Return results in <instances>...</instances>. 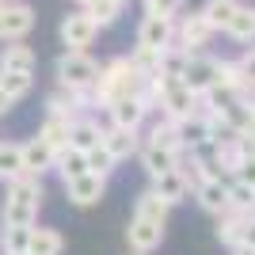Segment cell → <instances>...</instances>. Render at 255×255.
Instances as JSON below:
<instances>
[{
    "label": "cell",
    "mask_w": 255,
    "mask_h": 255,
    "mask_svg": "<svg viewBox=\"0 0 255 255\" xmlns=\"http://www.w3.org/2000/svg\"><path fill=\"white\" fill-rule=\"evenodd\" d=\"M141 80H145V73L129 57H111L107 65H99V76L88 92V107H107L122 96H137Z\"/></svg>",
    "instance_id": "obj_1"
},
{
    "label": "cell",
    "mask_w": 255,
    "mask_h": 255,
    "mask_svg": "<svg viewBox=\"0 0 255 255\" xmlns=\"http://www.w3.org/2000/svg\"><path fill=\"white\" fill-rule=\"evenodd\" d=\"M38 206H42V175H15L8 183V194H4V225H19V229H31L38 221Z\"/></svg>",
    "instance_id": "obj_2"
},
{
    "label": "cell",
    "mask_w": 255,
    "mask_h": 255,
    "mask_svg": "<svg viewBox=\"0 0 255 255\" xmlns=\"http://www.w3.org/2000/svg\"><path fill=\"white\" fill-rule=\"evenodd\" d=\"M99 76V61L88 57V50H65L57 57V84L73 88V92H92Z\"/></svg>",
    "instance_id": "obj_3"
},
{
    "label": "cell",
    "mask_w": 255,
    "mask_h": 255,
    "mask_svg": "<svg viewBox=\"0 0 255 255\" xmlns=\"http://www.w3.org/2000/svg\"><path fill=\"white\" fill-rule=\"evenodd\" d=\"M213 34H217V31L206 23L202 8H198V11H179V15H175V46H179V50L198 53V50L210 46Z\"/></svg>",
    "instance_id": "obj_4"
},
{
    "label": "cell",
    "mask_w": 255,
    "mask_h": 255,
    "mask_svg": "<svg viewBox=\"0 0 255 255\" xmlns=\"http://www.w3.org/2000/svg\"><path fill=\"white\" fill-rule=\"evenodd\" d=\"M179 80H183L187 88H191L194 96L210 92V88L217 84V57H213V53H206V50H198V53H187V61H183V73H179Z\"/></svg>",
    "instance_id": "obj_5"
},
{
    "label": "cell",
    "mask_w": 255,
    "mask_h": 255,
    "mask_svg": "<svg viewBox=\"0 0 255 255\" xmlns=\"http://www.w3.org/2000/svg\"><path fill=\"white\" fill-rule=\"evenodd\" d=\"M96 34H99V27H96V19H92L84 8L69 11V15L61 19V42H65V50H88V46L96 42Z\"/></svg>",
    "instance_id": "obj_6"
},
{
    "label": "cell",
    "mask_w": 255,
    "mask_h": 255,
    "mask_svg": "<svg viewBox=\"0 0 255 255\" xmlns=\"http://www.w3.org/2000/svg\"><path fill=\"white\" fill-rule=\"evenodd\" d=\"M65 194H69V202H73V206H96L99 198L107 194V175H99V171H84V175H76V179L65 183Z\"/></svg>",
    "instance_id": "obj_7"
},
{
    "label": "cell",
    "mask_w": 255,
    "mask_h": 255,
    "mask_svg": "<svg viewBox=\"0 0 255 255\" xmlns=\"http://www.w3.org/2000/svg\"><path fill=\"white\" fill-rule=\"evenodd\" d=\"M88 111V92H73V88H53L50 96H46V115H57V118H69L73 122L76 115H84Z\"/></svg>",
    "instance_id": "obj_8"
},
{
    "label": "cell",
    "mask_w": 255,
    "mask_h": 255,
    "mask_svg": "<svg viewBox=\"0 0 255 255\" xmlns=\"http://www.w3.org/2000/svg\"><path fill=\"white\" fill-rule=\"evenodd\" d=\"M34 27V8L23 4V0H4V38L8 42H19L27 38Z\"/></svg>",
    "instance_id": "obj_9"
},
{
    "label": "cell",
    "mask_w": 255,
    "mask_h": 255,
    "mask_svg": "<svg viewBox=\"0 0 255 255\" xmlns=\"http://www.w3.org/2000/svg\"><path fill=\"white\" fill-rule=\"evenodd\" d=\"M126 240H129V252L152 255L160 244H164V225L145 221V217H133V221H129V229H126Z\"/></svg>",
    "instance_id": "obj_10"
},
{
    "label": "cell",
    "mask_w": 255,
    "mask_h": 255,
    "mask_svg": "<svg viewBox=\"0 0 255 255\" xmlns=\"http://www.w3.org/2000/svg\"><path fill=\"white\" fill-rule=\"evenodd\" d=\"M107 115H111V126L141 129V122L149 118V107L141 103L137 96H122V99H115V103H107Z\"/></svg>",
    "instance_id": "obj_11"
},
{
    "label": "cell",
    "mask_w": 255,
    "mask_h": 255,
    "mask_svg": "<svg viewBox=\"0 0 255 255\" xmlns=\"http://www.w3.org/2000/svg\"><path fill=\"white\" fill-rule=\"evenodd\" d=\"M175 42V19H160V15H145L137 27V46H152V50H164V46Z\"/></svg>",
    "instance_id": "obj_12"
},
{
    "label": "cell",
    "mask_w": 255,
    "mask_h": 255,
    "mask_svg": "<svg viewBox=\"0 0 255 255\" xmlns=\"http://www.w3.org/2000/svg\"><path fill=\"white\" fill-rule=\"evenodd\" d=\"M103 149L115 160H129V156H137V149H141V133L137 129H126V126H107L103 129Z\"/></svg>",
    "instance_id": "obj_13"
},
{
    "label": "cell",
    "mask_w": 255,
    "mask_h": 255,
    "mask_svg": "<svg viewBox=\"0 0 255 255\" xmlns=\"http://www.w3.org/2000/svg\"><path fill=\"white\" fill-rule=\"evenodd\" d=\"M175 171L187 179V187H191V194H194L206 179H210V160H206L202 152H194V149H179V156H175Z\"/></svg>",
    "instance_id": "obj_14"
},
{
    "label": "cell",
    "mask_w": 255,
    "mask_h": 255,
    "mask_svg": "<svg viewBox=\"0 0 255 255\" xmlns=\"http://www.w3.org/2000/svg\"><path fill=\"white\" fill-rule=\"evenodd\" d=\"M175 129H179V145H183V149H194V152H198V149L210 145V122H206L202 111L191 115V118H179Z\"/></svg>",
    "instance_id": "obj_15"
},
{
    "label": "cell",
    "mask_w": 255,
    "mask_h": 255,
    "mask_svg": "<svg viewBox=\"0 0 255 255\" xmlns=\"http://www.w3.org/2000/svg\"><path fill=\"white\" fill-rule=\"evenodd\" d=\"M149 191H152V194H160V198H164L168 206H179V202H187V198H191V187H187V179H183L175 168L164 171V175H156Z\"/></svg>",
    "instance_id": "obj_16"
},
{
    "label": "cell",
    "mask_w": 255,
    "mask_h": 255,
    "mask_svg": "<svg viewBox=\"0 0 255 255\" xmlns=\"http://www.w3.org/2000/svg\"><path fill=\"white\" fill-rule=\"evenodd\" d=\"M99 141H103V129H99V122H96V118L76 115L73 122H69V145H73V149L88 152V149H96Z\"/></svg>",
    "instance_id": "obj_17"
},
{
    "label": "cell",
    "mask_w": 255,
    "mask_h": 255,
    "mask_svg": "<svg viewBox=\"0 0 255 255\" xmlns=\"http://www.w3.org/2000/svg\"><path fill=\"white\" fill-rule=\"evenodd\" d=\"M53 156H57V149H50L42 137H31L23 145V171L27 175H42V171L53 168Z\"/></svg>",
    "instance_id": "obj_18"
},
{
    "label": "cell",
    "mask_w": 255,
    "mask_h": 255,
    "mask_svg": "<svg viewBox=\"0 0 255 255\" xmlns=\"http://www.w3.org/2000/svg\"><path fill=\"white\" fill-rule=\"evenodd\" d=\"M225 34H229L233 42H240V46L255 42V8H252V4H236L233 19L225 23Z\"/></svg>",
    "instance_id": "obj_19"
},
{
    "label": "cell",
    "mask_w": 255,
    "mask_h": 255,
    "mask_svg": "<svg viewBox=\"0 0 255 255\" xmlns=\"http://www.w3.org/2000/svg\"><path fill=\"white\" fill-rule=\"evenodd\" d=\"M244 221H248V213L233 210V206H225V210L217 213L213 236H217V240H221L225 248H236V244H240V233H244Z\"/></svg>",
    "instance_id": "obj_20"
},
{
    "label": "cell",
    "mask_w": 255,
    "mask_h": 255,
    "mask_svg": "<svg viewBox=\"0 0 255 255\" xmlns=\"http://www.w3.org/2000/svg\"><path fill=\"white\" fill-rule=\"evenodd\" d=\"M175 156H179V152L156 149V145H145V141H141V149H137V160H141V168H145V175H149V179H156V175L171 171V168H175Z\"/></svg>",
    "instance_id": "obj_21"
},
{
    "label": "cell",
    "mask_w": 255,
    "mask_h": 255,
    "mask_svg": "<svg viewBox=\"0 0 255 255\" xmlns=\"http://www.w3.org/2000/svg\"><path fill=\"white\" fill-rule=\"evenodd\" d=\"M194 198H198V206H202L206 213H213V217H217V213L229 206V183L217 179V175H210V179L194 191Z\"/></svg>",
    "instance_id": "obj_22"
},
{
    "label": "cell",
    "mask_w": 255,
    "mask_h": 255,
    "mask_svg": "<svg viewBox=\"0 0 255 255\" xmlns=\"http://www.w3.org/2000/svg\"><path fill=\"white\" fill-rule=\"evenodd\" d=\"M0 69H8V73H31L34 76V50L27 42H8L0 50Z\"/></svg>",
    "instance_id": "obj_23"
},
{
    "label": "cell",
    "mask_w": 255,
    "mask_h": 255,
    "mask_svg": "<svg viewBox=\"0 0 255 255\" xmlns=\"http://www.w3.org/2000/svg\"><path fill=\"white\" fill-rule=\"evenodd\" d=\"M53 168H57V175H61L65 183H69V179H76V175L88 171V156L80 149H73V145H65V149H57V156H53Z\"/></svg>",
    "instance_id": "obj_24"
},
{
    "label": "cell",
    "mask_w": 255,
    "mask_h": 255,
    "mask_svg": "<svg viewBox=\"0 0 255 255\" xmlns=\"http://www.w3.org/2000/svg\"><path fill=\"white\" fill-rule=\"evenodd\" d=\"M145 145H156V149H171V152H179V129H175V122L171 118L160 115V122H152L149 126V137H145Z\"/></svg>",
    "instance_id": "obj_25"
},
{
    "label": "cell",
    "mask_w": 255,
    "mask_h": 255,
    "mask_svg": "<svg viewBox=\"0 0 255 255\" xmlns=\"http://www.w3.org/2000/svg\"><path fill=\"white\" fill-rule=\"evenodd\" d=\"M61 248H65L61 233H53V229H34V225H31L27 255H61Z\"/></svg>",
    "instance_id": "obj_26"
},
{
    "label": "cell",
    "mask_w": 255,
    "mask_h": 255,
    "mask_svg": "<svg viewBox=\"0 0 255 255\" xmlns=\"http://www.w3.org/2000/svg\"><path fill=\"white\" fill-rule=\"evenodd\" d=\"M168 213H171V206L152 191H145L137 198V206H133V217H145V221H156V225H168Z\"/></svg>",
    "instance_id": "obj_27"
},
{
    "label": "cell",
    "mask_w": 255,
    "mask_h": 255,
    "mask_svg": "<svg viewBox=\"0 0 255 255\" xmlns=\"http://www.w3.org/2000/svg\"><path fill=\"white\" fill-rule=\"evenodd\" d=\"M15 175H23V145H15V141H0V179L11 183Z\"/></svg>",
    "instance_id": "obj_28"
},
{
    "label": "cell",
    "mask_w": 255,
    "mask_h": 255,
    "mask_svg": "<svg viewBox=\"0 0 255 255\" xmlns=\"http://www.w3.org/2000/svg\"><path fill=\"white\" fill-rule=\"evenodd\" d=\"M38 137H42L50 149H65V145H69V118L46 115V122L38 126Z\"/></svg>",
    "instance_id": "obj_29"
},
{
    "label": "cell",
    "mask_w": 255,
    "mask_h": 255,
    "mask_svg": "<svg viewBox=\"0 0 255 255\" xmlns=\"http://www.w3.org/2000/svg\"><path fill=\"white\" fill-rule=\"evenodd\" d=\"M31 84H34L31 73H8V69H0V92H4L11 103H19V99L31 92Z\"/></svg>",
    "instance_id": "obj_30"
},
{
    "label": "cell",
    "mask_w": 255,
    "mask_h": 255,
    "mask_svg": "<svg viewBox=\"0 0 255 255\" xmlns=\"http://www.w3.org/2000/svg\"><path fill=\"white\" fill-rule=\"evenodd\" d=\"M236 4H240V0H206V4H202V15H206V23H210L213 31H225V23L233 19Z\"/></svg>",
    "instance_id": "obj_31"
},
{
    "label": "cell",
    "mask_w": 255,
    "mask_h": 255,
    "mask_svg": "<svg viewBox=\"0 0 255 255\" xmlns=\"http://www.w3.org/2000/svg\"><path fill=\"white\" fill-rule=\"evenodd\" d=\"M84 11L96 19V27H111L122 15V0H92V4H84Z\"/></svg>",
    "instance_id": "obj_32"
},
{
    "label": "cell",
    "mask_w": 255,
    "mask_h": 255,
    "mask_svg": "<svg viewBox=\"0 0 255 255\" xmlns=\"http://www.w3.org/2000/svg\"><path fill=\"white\" fill-rule=\"evenodd\" d=\"M229 206H233V210H240V213H252V206H255V187L233 179V183H229Z\"/></svg>",
    "instance_id": "obj_33"
},
{
    "label": "cell",
    "mask_w": 255,
    "mask_h": 255,
    "mask_svg": "<svg viewBox=\"0 0 255 255\" xmlns=\"http://www.w3.org/2000/svg\"><path fill=\"white\" fill-rule=\"evenodd\" d=\"M84 156H88V171H99V175H111V171H115V164H118V160L103 149V141H99L96 149H88Z\"/></svg>",
    "instance_id": "obj_34"
},
{
    "label": "cell",
    "mask_w": 255,
    "mask_h": 255,
    "mask_svg": "<svg viewBox=\"0 0 255 255\" xmlns=\"http://www.w3.org/2000/svg\"><path fill=\"white\" fill-rule=\"evenodd\" d=\"M145 15H160V19H175L183 11V0H141Z\"/></svg>",
    "instance_id": "obj_35"
},
{
    "label": "cell",
    "mask_w": 255,
    "mask_h": 255,
    "mask_svg": "<svg viewBox=\"0 0 255 255\" xmlns=\"http://www.w3.org/2000/svg\"><path fill=\"white\" fill-rule=\"evenodd\" d=\"M4 248L8 252H27V240H31V229H19V225H4Z\"/></svg>",
    "instance_id": "obj_36"
},
{
    "label": "cell",
    "mask_w": 255,
    "mask_h": 255,
    "mask_svg": "<svg viewBox=\"0 0 255 255\" xmlns=\"http://www.w3.org/2000/svg\"><path fill=\"white\" fill-rule=\"evenodd\" d=\"M236 149H240V156H255V126L248 129H236Z\"/></svg>",
    "instance_id": "obj_37"
},
{
    "label": "cell",
    "mask_w": 255,
    "mask_h": 255,
    "mask_svg": "<svg viewBox=\"0 0 255 255\" xmlns=\"http://www.w3.org/2000/svg\"><path fill=\"white\" fill-rule=\"evenodd\" d=\"M236 179L248 183V187H255V156H244V160H240V168H236Z\"/></svg>",
    "instance_id": "obj_38"
},
{
    "label": "cell",
    "mask_w": 255,
    "mask_h": 255,
    "mask_svg": "<svg viewBox=\"0 0 255 255\" xmlns=\"http://www.w3.org/2000/svg\"><path fill=\"white\" fill-rule=\"evenodd\" d=\"M240 69H244V76H248V80L255 84V42L244 50V57H240Z\"/></svg>",
    "instance_id": "obj_39"
},
{
    "label": "cell",
    "mask_w": 255,
    "mask_h": 255,
    "mask_svg": "<svg viewBox=\"0 0 255 255\" xmlns=\"http://www.w3.org/2000/svg\"><path fill=\"white\" fill-rule=\"evenodd\" d=\"M240 244L255 248V217H252V213H248V221H244V233H240Z\"/></svg>",
    "instance_id": "obj_40"
},
{
    "label": "cell",
    "mask_w": 255,
    "mask_h": 255,
    "mask_svg": "<svg viewBox=\"0 0 255 255\" xmlns=\"http://www.w3.org/2000/svg\"><path fill=\"white\" fill-rule=\"evenodd\" d=\"M233 255H255V248H248V244H236V248H229Z\"/></svg>",
    "instance_id": "obj_41"
},
{
    "label": "cell",
    "mask_w": 255,
    "mask_h": 255,
    "mask_svg": "<svg viewBox=\"0 0 255 255\" xmlns=\"http://www.w3.org/2000/svg\"><path fill=\"white\" fill-rule=\"evenodd\" d=\"M244 103H248V115H252V126H255V92H252V96H244Z\"/></svg>",
    "instance_id": "obj_42"
},
{
    "label": "cell",
    "mask_w": 255,
    "mask_h": 255,
    "mask_svg": "<svg viewBox=\"0 0 255 255\" xmlns=\"http://www.w3.org/2000/svg\"><path fill=\"white\" fill-rule=\"evenodd\" d=\"M8 107H11V99L4 96V92H0V115H8Z\"/></svg>",
    "instance_id": "obj_43"
},
{
    "label": "cell",
    "mask_w": 255,
    "mask_h": 255,
    "mask_svg": "<svg viewBox=\"0 0 255 255\" xmlns=\"http://www.w3.org/2000/svg\"><path fill=\"white\" fill-rule=\"evenodd\" d=\"M0 38H4V4H0Z\"/></svg>",
    "instance_id": "obj_44"
},
{
    "label": "cell",
    "mask_w": 255,
    "mask_h": 255,
    "mask_svg": "<svg viewBox=\"0 0 255 255\" xmlns=\"http://www.w3.org/2000/svg\"><path fill=\"white\" fill-rule=\"evenodd\" d=\"M0 255H8V248H4V240H0Z\"/></svg>",
    "instance_id": "obj_45"
},
{
    "label": "cell",
    "mask_w": 255,
    "mask_h": 255,
    "mask_svg": "<svg viewBox=\"0 0 255 255\" xmlns=\"http://www.w3.org/2000/svg\"><path fill=\"white\" fill-rule=\"evenodd\" d=\"M76 4H80V8H84V4H92V0H76Z\"/></svg>",
    "instance_id": "obj_46"
},
{
    "label": "cell",
    "mask_w": 255,
    "mask_h": 255,
    "mask_svg": "<svg viewBox=\"0 0 255 255\" xmlns=\"http://www.w3.org/2000/svg\"><path fill=\"white\" fill-rule=\"evenodd\" d=\"M8 255H27V252H8Z\"/></svg>",
    "instance_id": "obj_47"
},
{
    "label": "cell",
    "mask_w": 255,
    "mask_h": 255,
    "mask_svg": "<svg viewBox=\"0 0 255 255\" xmlns=\"http://www.w3.org/2000/svg\"><path fill=\"white\" fill-rule=\"evenodd\" d=\"M129 255H145V252H129Z\"/></svg>",
    "instance_id": "obj_48"
},
{
    "label": "cell",
    "mask_w": 255,
    "mask_h": 255,
    "mask_svg": "<svg viewBox=\"0 0 255 255\" xmlns=\"http://www.w3.org/2000/svg\"><path fill=\"white\" fill-rule=\"evenodd\" d=\"M252 217H255V206H252Z\"/></svg>",
    "instance_id": "obj_49"
},
{
    "label": "cell",
    "mask_w": 255,
    "mask_h": 255,
    "mask_svg": "<svg viewBox=\"0 0 255 255\" xmlns=\"http://www.w3.org/2000/svg\"><path fill=\"white\" fill-rule=\"evenodd\" d=\"M0 4H4V0H0Z\"/></svg>",
    "instance_id": "obj_50"
},
{
    "label": "cell",
    "mask_w": 255,
    "mask_h": 255,
    "mask_svg": "<svg viewBox=\"0 0 255 255\" xmlns=\"http://www.w3.org/2000/svg\"><path fill=\"white\" fill-rule=\"evenodd\" d=\"M122 4H126V0H122Z\"/></svg>",
    "instance_id": "obj_51"
}]
</instances>
